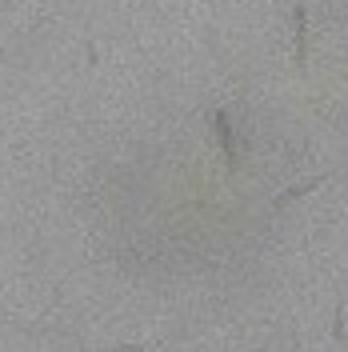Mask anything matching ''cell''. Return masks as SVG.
Segmentation results:
<instances>
[{
	"instance_id": "1",
	"label": "cell",
	"mask_w": 348,
	"mask_h": 352,
	"mask_svg": "<svg viewBox=\"0 0 348 352\" xmlns=\"http://www.w3.org/2000/svg\"><path fill=\"white\" fill-rule=\"evenodd\" d=\"M213 132H217L220 148H224V160H228V173H237V136H232V120L228 112H213Z\"/></svg>"
},
{
	"instance_id": "2",
	"label": "cell",
	"mask_w": 348,
	"mask_h": 352,
	"mask_svg": "<svg viewBox=\"0 0 348 352\" xmlns=\"http://www.w3.org/2000/svg\"><path fill=\"white\" fill-rule=\"evenodd\" d=\"M296 68L308 65V12H305V0H296Z\"/></svg>"
},
{
	"instance_id": "3",
	"label": "cell",
	"mask_w": 348,
	"mask_h": 352,
	"mask_svg": "<svg viewBox=\"0 0 348 352\" xmlns=\"http://www.w3.org/2000/svg\"><path fill=\"white\" fill-rule=\"evenodd\" d=\"M105 352H140V344H129V349H105Z\"/></svg>"
}]
</instances>
